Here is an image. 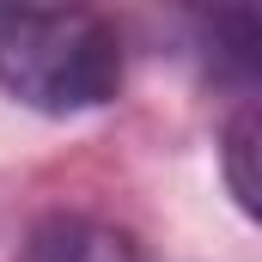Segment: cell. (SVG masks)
<instances>
[{
  "label": "cell",
  "instance_id": "cell-1",
  "mask_svg": "<svg viewBox=\"0 0 262 262\" xmlns=\"http://www.w3.org/2000/svg\"><path fill=\"white\" fill-rule=\"evenodd\" d=\"M122 85V37L92 6H0V92L43 116H79Z\"/></svg>",
  "mask_w": 262,
  "mask_h": 262
},
{
  "label": "cell",
  "instance_id": "cell-2",
  "mask_svg": "<svg viewBox=\"0 0 262 262\" xmlns=\"http://www.w3.org/2000/svg\"><path fill=\"white\" fill-rule=\"evenodd\" d=\"M31 262H134V244L98 220H43L31 238Z\"/></svg>",
  "mask_w": 262,
  "mask_h": 262
},
{
  "label": "cell",
  "instance_id": "cell-3",
  "mask_svg": "<svg viewBox=\"0 0 262 262\" xmlns=\"http://www.w3.org/2000/svg\"><path fill=\"white\" fill-rule=\"evenodd\" d=\"M256 110L244 104L232 122H226V140H220V159H226V189L244 213H256Z\"/></svg>",
  "mask_w": 262,
  "mask_h": 262
}]
</instances>
